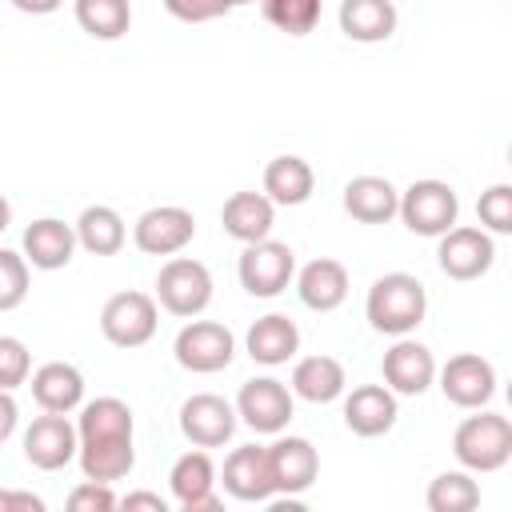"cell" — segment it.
<instances>
[{
    "label": "cell",
    "instance_id": "obj_37",
    "mask_svg": "<svg viewBox=\"0 0 512 512\" xmlns=\"http://www.w3.org/2000/svg\"><path fill=\"white\" fill-rule=\"evenodd\" d=\"M164 8L184 24H208L232 12V0H164Z\"/></svg>",
    "mask_w": 512,
    "mask_h": 512
},
{
    "label": "cell",
    "instance_id": "obj_26",
    "mask_svg": "<svg viewBox=\"0 0 512 512\" xmlns=\"http://www.w3.org/2000/svg\"><path fill=\"white\" fill-rule=\"evenodd\" d=\"M340 32L356 44H380L396 32L400 24V12H396V0H340Z\"/></svg>",
    "mask_w": 512,
    "mask_h": 512
},
{
    "label": "cell",
    "instance_id": "obj_17",
    "mask_svg": "<svg viewBox=\"0 0 512 512\" xmlns=\"http://www.w3.org/2000/svg\"><path fill=\"white\" fill-rule=\"evenodd\" d=\"M380 376L396 396H420L436 380V356L408 336H396V344L380 360Z\"/></svg>",
    "mask_w": 512,
    "mask_h": 512
},
{
    "label": "cell",
    "instance_id": "obj_30",
    "mask_svg": "<svg viewBox=\"0 0 512 512\" xmlns=\"http://www.w3.org/2000/svg\"><path fill=\"white\" fill-rule=\"evenodd\" d=\"M76 24L92 40H120L132 28V4L128 0H72Z\"/></svg>",
    "mask_w": 512,
    "mask_h": 512
},
{
    "label": "cell",
    "instance_id": "obj_19",
    "mask_svg": "<svg viewBox=\"0 0 512 512\" xmlns=\"http://www.w3.org/2000/svg\"><path fill=\"white\" fill-rule=\"evenodd\" d=\"M396 416H400V404L388 384H360L344 396V424L364 440L392 432Z\"/></svg>",
    "mask_w": 512,
    "mask_h": 512
},
{
    "label": "cell",
    "instance_id": "obj_22",
    "mask_svg": "<svg viewBox=\"0 0 512 512\" xmlns=\"http://www.w3.org/2000/svg\"><path fill=\"white\" fill-rule=\"evenodd\" d=\"M244 348L256 364L264 368H276V364H288L296 352H300V328L292 316L284 312H268L260 320H252L248 336H244Z\"/></svg>",
    "mask_w": 512,
    "mask_h": 512
},
{
    "label": "cell",
    "instance_id": "obj_33",
    "mask_svg": "<svg viewBox=\"0 0 512 512\" xmlns=\"http://www.w3.org/2000/svg\"><path fill=\"white\" fill-rule=\"evenodd\" d=\"M476 216H480V228L488 236H508L512 232V184L484 188L476 200Z\"/></svg>",
    "mask_w": 512,
    "mask_h": 512
},
{
    "label": "cell",
    "instance_id": "obj_29",
    "mask_svg": "<svg viewBox=\"0 0 512 512\" xmlns=\"http://www.w3.org/2000/svg\"><path fill=\"white\" fill-rule=\"evenodd\" d=\"M76 248L92 252V256H116L128 240V228H124V216L108 204H88L80 216H76Z\"/></svg>",
    "mask_w": 512,
    "mask_h": 512
},
{
    "label": "cell",
    "instance_id": "obj_41",
    "mask_svg": "<svg viewBox=\"0 0 512 512\" xmlns=\"http://www.w3.org/2000/svg\"><path fill=\"white\" fill-rule=\"evenodd\" d=\"M16 12H24V16H48V12H56L64 0H8Z\"/></svg>",
    "mask_w": 512,
    "mask_h": 512
},
{
    "label": "cell",
    "instance_id": "obj_3",
    "mask_svg": "<svg viewBox=\"0 0 512 512\" xmlns=\"http://www.w3.org/2000/svg\"><path fill=\"white\" fill-rule=\"evenodd\" d=\"M476 416L460 420L452 432V456L468 472H500L512 460V424L500 412L472 408Z\"/></svg>",
    "mask_w": 512,
    "mask_h": 512
},
{
    "label": "cell",
    "instance_id": "obj_15",
    "mask_svg": "<svg viewBox=\"0 0 512 512\" xmlns=\"http://www.w3.org/2000/svg\"><path fill=\"white\" fill-rule=\"evenodd\" d=\"M268 468L276 496H304L320 476V452L304 436H280L268 444Z\"/></svg>",
    "mask_w": 512,
    "mask_h": 512
},
{
    "label": "cell",
    "instance_id": "obj_10",
    "mask_svg": "<svg viewBox=\"0 0 512 512\" xmlns=\"http://www.w3.org/2000/svg\"><path fill=\"white\" fill-rule=\"evenodd\" d=\"M232 408H236V416H240L252 432L276 436V432H284L288 420H292V388H288L284 380H276V376H252V380L240 384Z\"/></svg>",
    "mask_w": 512,
    "mask_h": 512
},
{
    "label": "cell",
    "instance_id": "obj_36",
    "mask_svg": "<svg viewBox=\"0 0 512 512\" xmlns=\"http://www.w3.org/2000/svg\"><path fill=\"white\" fill-rule=\"evenodd\" d=\"M116 504H120L116 492L108 484H100V480H84V484H76L68 492V508L72 512H112Z\"/></svg>",
    "mask_w": 512,
    "mask_h": 512
},
{
    "label": "cell",
    "instance_id": "obj_38",
    "mask_svg": "<svg viewBox=\"0 0 512 512\" xmlns=\"http://www.w3.org/2000/svg\"><path fill=\"white\" fill-rule=\"evenodd\" d=\"M0 512H44V500H40L36 492L0 488Z\"/></svg>",
    "mask_w": 512,
    "mask_h": 512
},
{
    "label": "cell",
    "instance_id": "obj_23",
    "mask_svg": "<svg viewBox=\"0 0 512 512\" xmlns=\"http://www.w3.org/2000/svg\"><path fill=\"white\" fill-rule=\"evenodd\" d=\"M28 380H32V400L40 404V412H64L68 416L84 404V376L68 360H48Z\"/></svg>",
    "mask_w": 512,
    "mask_h": 512
},
{
    "label": "cell",
    "instance_id": "obj_43",
    "mask_svg": "<svg viewBox=\"0 0 512 512\" xmlns=\"http://www.w3.org/2000/svg\"><path fill=\"white\" fill-rule=\"evenodd\" d=\"M240 4H256V0H232V8H240Z\"/></svg>",
    "mask_w": 512,
    "mask_h": 512
},
{
    "label": "cell",
    "instance_id": "obj_18",
    "mask_svg": "<svg viewBox=\"0 0 512 512\" xmlns=\"http://www.w3.org/2000/svg\"><path fill=\"white\" fill-rule=\"evenodd\" d=\"M224 492L240 504H268L276 496L272 468H268V448L260 444H240L224 460Z\"/></svg>",
    "mask_w": 512,
    "mask_h": 512
},
{
    "label": "cell",
    "instance_id": "obj_13",
    "mask_svg": "<svg viewBox=\"0 0 512 512\" xmlns=\"http://www.w3.org/2000/svg\"><path fill=\"white\" fill-rule=\"evenodd\" d=\"M440 392L456 408H484L496 396V368L480 352H456L444 368H436Z\"/></svg>",
    "mask_w": 512,
    "mask_h": 512
},
{
    "label": "cell",
    "instance_id": "obj_9",
    "mask_svg": "<svg viewBox=\"0 0 512 512\" xmlns=\"http://www.w3.org/2000/svg\"><path fill=\"white\" fill-rule=\"evenodd\" d=\"M436 240H440V244H436V264H440V272H444L448 280H460V284L480 280V276L492 268V260H496V244H492V236H488L484 228L452 224V228L440 232Z\"/></svg>",
    "mask_w": 512,
    "mask_h": 512
},
{
    "label": "cell",
    "instance_id": "obj_14",
    "mask_svg": "<svg viewBox=\"0 0 512 512\" xmlns=\"http://www.w3.org/2000/svg\"><path fill=\"white\" fill-rule=\"evenodd\" d=\"M236 408L216 392H196L180 404V432L192 448H224L236 432Z\"/></svg>",
    "mask_w": 512,
    "mask_h": 512
},
{
    "label": "cell",
    "instance_id": "obj_42",
    "mask_svg": "<svg viewBox=\"0 0 512 512\" xmlns=\"http://www.w3.org/2000/svg\"><path fill=\"white\" fill-rule=\"evenodd\" d=\"M8 224H12V204H8L4 196H0V232H4Z\"/></svg>",
    "mask_w": 512,
    "mask_h": 512
},
{
    "label": "cell",
    "instance_id": "obj_35",
    "mask_svg": "<svg viewBox=\"0 0 512 512\" xmlns=\"http://www.w3.org/2000/svg\"><path fill=\"white\" fill-rule=\"evenodd\" d=\"M28 376H32L28 344L16 340V336H0V388L12 392L20 384H28Z\"/></svg>",
    "mask_w": 512,
    "mask_h": 512
},
{
    "label": "cell",
    "instance_id": "obj_8",
    "mask_svg": "<svg viewBox=\"0 0 512 512\" xmlns=\"http://www.w3.org/2000/svg\"><path fill=\"white\" fill-rule=\"evenodd\" d=\"M156 324H160L156 296L136 292V288L108 296L104 308H100V332L116 348H140V344H148L156 336Z\"/></svg>",
    "mask_w": 512,
    "mask_h": 512
},
{
    "label": "cell",
    "instance_id": "obj_24",
    "mask_svg": "<svg viewBox=\"0 0 512 512\" xmlns=\"http://www.w3.org/2000/svg\"><path fill=\"white\" fill-rule=\"evenodd\" d=\"M396 208H400V192L388 176L364 172L344 184V212L360 224H388L396 216Z\"/></svg>",
    "mask_w": 512,
    "mask_h": 512
},
{
    "label": "cell",
    "instance_id": "obj_4",
    "mask_svg": "<svg viewBox=\"0 0 512 512\" xmlns=\"http://www.w3.org/2000/svg\"><path fill=\"white\" fill-rule=\"evenodd\" d=\"M156 304L180 320L200 316L212 304V272L192 256H172L156 276Z\"/></svg>",
    "mask_w": 512,
    "mask_h": 512
},
{
    "label": "cell",
    "instance_id": "obj_7",
    "mask_svg": "<svg viewBox=\"0 0 512 512\" xmlns=\"http://www.w3.org/2000/svg\"><path fill=\"white\" fill-rule=\"evenodd\" d=\"M172 356L184 372H196V376H212V372H224L236 356V336L220 324V320H188L176 340H172Z\"/></svg>",
    "mask_w": 512,
    "mask_h": 512
},
{
    "label": "cell",
    "instance_id": "obj_32",
    "mask_svg": "<svg viewBox=\"0 0 512 512\" xmlns=\"http://www.w3.org/2000/svg\"><path fill=\"white\" fill-rule=\"evenodd\" d=\"M264 20L284 36H308L320 24V0H260Z\"/></svg>",
    "mask_w": 512,
    "mask_h": 512
},
{
    "label": "cell",
    "instance_id": "obj_28",
    "mask_svg": "<svg viewBox=\"0 0 512 512\" xmlns=\"http://www.w3.org/2000/svg\"><path fill=\"white\" fill-rule=\"evenodd\" d=\"M316 188V172L304 156H272L264 168V196L280 208H296L312 196Z\"/></svg>",
    "mask_w": 512,
    "mask_h": 512
},
{
    "label": "cell",
    "instance_id": "obj_34",
    "mask_svg": "<svg viewBox=\"0 0 512 512\" xmlns=\"http://www.w3.org/2000/svg\"><path fill=\"white\" fill-rule=\"evenodd\" d=\"M28 260L24 252H12V248H0V312H12L24 304L28 296Z\"/></svg>",
    "mask_w": 512,
    "mask_h": 512
},
{
    "label": "cell",
    "instance_id": "obj_25",
    "mask_svg": "<svg viewBox=\"0 0 512 512\" xmlns=\"http://www.w3.org/2000/svg\"><path fill=\"white\" fill-rule=\"evenodd\" d=\"M220 224L232 240L240 244H252V240H264L272 236V224H276V204L264 196V192H232L220 208Z\"/></svg>",
    "mask_w": 512,
    "mask_h": 512
},
{
    "label": "cell",
    "instance_id": "obj_2",
    "mask_svg": "<svg viewBox=\"0 0 512 512\" xmlns=\"http://www.w3.org/2000/svg\"><path fill=\"white\" fill-rule=\"evenodd\" d=\"M364 316L384 336H408L428 316V292L412 272H384L368 288Z\"/></svg>",
    "mask_w": 512,
    "mask_h": 512
},
{
    "label": "cell",
    "instance_id": "obj_40",
    "mask_svg": "<svg viewBox=\"0 0 512 512\" xmlns=\"http://www.w3.org/2000/svg\"><path fill=\"white\" fill-rule=\"evenodd\" d=\"M120 504H124L128 512H132V508H152V512H168V500H164L160 492H128V496H124Z\"/></svg>",
    "mask_w": 512,
    "mask_h": 512
},
{
    "label": "cell",
    "instance_id": "obj_1",
    "mask_svg": "<svg viewBox=\"0 0 512 512\" xmlns=\"http://www.w3.org/2000/svg\"><path fill=\"white\" fill-rule=\"evenodd\" d=\"M132 432H136V420H132V408L124 400L96 396V400L80 404V416H76V436H80L76 464H80L84 480H100V484L124 480L132 472V464H136Z\"/></svg>",
    "mask_w": 512,
    "mask_h": 512
},
{
    "label": "cell",
    "instance_id": "obj_21",
    "mask_svg": "<svg viewBox=\"0 0 512 512\" xmlns=\"http://www.w3.org/2000/svg\"><path fill=\"white\" fill-rule=\"evenodd\" d=\"M292 280H296L300 304L312 308V312H336L348 300V268L340 260H332V256L308 260Z\"/></svg>",
    "mask_w": 512,
    "mask_h": 512
},
{
    "label": "cell",
    "instance_id": "obj_20",
    "mask_svg": "<svg viewBox=\"0 0 512 512\" xmlns=\"http://www.w3.org/2000/svg\"><path fill=\"white\" fill-rule=\"evenodd\" d=\"M20 252L32 268L40 272H56V268H68L72 256H76V228L56 220V216H40L24 228V240H20Z\"/></svg>",
    "mask_w": 512,
    "mask_h": 512
},
{
    "label": "cell",
    "instance_id": "obj_12",
    "mask_svg": "<svg viewBox=\"0 0 512 512\" xmlns=\"http://www.w3.org/2000/svg\"><path fill=\"white\" fill-rule=\"evenodd\" d=\"M80 436L64 412H44L24 428V460L40 472H60L76 460Z\"/></svg>",
    "mask_w": 512,
    "mask_h": 512
},
{
    "label": "cell",
    "instance_id": "obj_6",
    "mask_svg": "<svg viewBox=\"0 0 512 512\" xmlns=\"http://www.w3.org/2000/svg\"><path fill=\"white\" fill-rule=\"evenodd\" d=\"M396 216L404 220L408 232L416 236H440L456 224L460 216V200H456V188L444 184V180H412L404 192H400V208Z\"/></svg>",
    "mask_w": 512,
    "mask_h": 512
},
{
    "label": "cell",
    "instance_id": "obj_31",
    "mask_svg": "<svg viewBox=\"0 0 512 512\" xmlns=\"http://www.w3.org/2000/svg\"><path fill=\"white\" fill-rule=\"evenodd\" d=\"M424 504H428L432 512H472V508H480V484L472 480L468 468L440 472V476L428 484Z\"/></svg>",
    "mask_w": 512,
    "mask_h": 512
},
{
    "label": "cell",
    "instance_id": "obj_5",
    "mask_svg": "<svg viewBox=\"0 0 512 512\" xmlns=\"http://www.w3.org/2000/svg\"><path fill=\"white\" fill-rule=\"evenodd\" d=\"M236 276H240V288L248 296H260V300H272L280 296L292 276H296V252L284 244V240H252L244 244L240 252V264H236Z\"/></svg>",
    "mask_w": 512,
    "mask_h": 512
},
{
    "label": "cell",
    "instance_id": "obj_11",
    "mask_svg": "<svg viewBox=\"0 0 512 512\" xmlns=\"http://www.w3.org/2000/svg\"><path fill=\"white\" fill-rule=\"evenodd\" d=\"M196 236V216L180 204H156L136 216L132 224V244L144 256H176L192 244Z\"/></svg>",
    "mask_w": 512,
    "mask_h": 512
},
{
    "label": "cell",
    "instance_id": "obj_27",
    "mask_svg": "<svg viewBox=\"0 0 512 512\" xmlns=\"http://www.w3.org/2000/svg\"><path fill=\"white\" fill-rule=\"evenodd\" d=\"M292 396H300V400H308V404H332V400H340L344 396V388H348V376H344V364L336 360V356H304V360H296V368H292Z\"/></svg>",
    "mask_w": 512,
    "mask_h": 512
},
{
    "label": "cell",
    "instance_id": "obj_39",
    "mask_svg": "<svg viewBox=\"0 0 512 512\" xmlns=\"http://www.w3.org/2000/svg\"><path fill=\"white\" fill-rule=\"evenodd\" d=\"M16 424H20V408H16L12 392H4V388H0V444L16 432Z\"/></svg>",
    "mask_w": 512,
    "mask_h": 512
},
{
    "label": "cell",
    "instance_id": "obj_16",
    "mask_svg": "<svg viewBox=\"0 0 512 512\" xmlns=\"http://www.w3.org/2000/svg\"><path fill=\"white\" fill-rule=\"evenodd\" d=\"M168 488H172V500L180 504V512H216L220 496H216V464H212L208 448L184 452L168 472Z\"/></svg>",
    "mask_w": 512,
    "mask_h": 512
}]
</instances>
